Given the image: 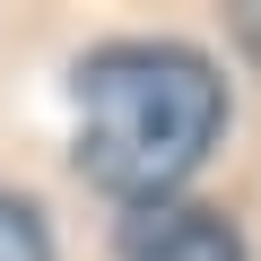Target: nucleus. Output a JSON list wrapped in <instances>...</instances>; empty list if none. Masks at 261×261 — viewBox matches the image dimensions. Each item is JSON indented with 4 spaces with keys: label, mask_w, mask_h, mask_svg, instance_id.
<instances>
[{
    "label": "nucleus",
    "mask_w": 261,
    "mask_h": 261,
    "mask_svg": "<svg viewBox=\"0 0 261 261\" xmlns=\"http://www.w3.org/2000/svg\"><path fill=\"white\" fill-rule=\"evenodd\" d=\"M226 87L183 44H105L79 70V166L96 192L148 209L218 148Z\"/></svg>",
    "instance_id": "nucleus-1"
},
{
    "label": "nucleus",
    "mask_w": 261,
    "mask_h": 261,
    "mask_svg": "<svg viewBox=\"0 0 261 261\" xmlns=\"http://www.w3.org/2000/svg\"><path fill=\"white\" fill-rule=\"evenodd\" d=\"M122 261H244V235L226 209H200V200H148L130 209L122 235H113Z\"/></svg>",
    "instance_id": "nucleus-2"
},
{
    "label": "nucleus",
    "mask_w": 261,
    "mask_h": 261,
    "mask_svg": "<svg viewBox=\"0 0 261 261\" xmlns=\"http://www.w3.org/2000/svg\"><path fill=\"white\" fill-rule=\"evenodd\" d=\"M0 261H53V226L27 192H0Z\"/></svg>",
    "instance_id": "nucleus-3"
},
{
    "label": "nucleus",
    "mask_w": 261,
    "mask_h": 261,
    "mask_svg": "<svg viewBox=\"0 0 261 261\" xmlns=\"http://www.w3.org/2000/svg\"><path fill=\"white\" fill-rule=\"evenodd\" d=\"M235 44L261 61V0H244V9H235Z\"/></svg>",
    "instance_id": "nucleus-4"
}]
</instances>
